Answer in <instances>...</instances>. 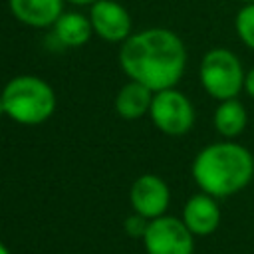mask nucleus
<instances>
[{"instance_id":"1","label":"nucleus","mask_w":254,"mask_h":254,"mask_svg":"<svg viewBox=\"0 0 254 254\" xmlns=\"http://www.w3.org/2000/svg\"><path fill=\"white\" fill-rule=\"evenodd\" d=\"M121 69L151 91L175 87L187 67L183 40L167 28H149L131 34L119 50Z\"/></svg>"},{"instance_id":"2","label":"nucleus","mask_w":254,"mask_h":254,"mask_svg":"<svg viewBox=\"0 0 254 254\" xmlns=\"http://www.w3.org/2000/svg\"><path fill=\"white\" fill-rule=\"evenodd\" d=\"M190 173L202 192L224 198L250 185L254 177V157L240 143L220 141L198 151Z\"/></svg>"},{"instance_id":"3","label":"nucleus","mask_w":254,"mask_h":254,"mask_svg":"<svg viewBox=\"0 0 254 254\" xmlns=\"http://www.w3.org/2000/svg\"><path fill=\"white\" fill-rule=\"evenodd\" d=\"M6 115L20 125H40L56 111V93L38 75H16L2 89Z\"/></svg>"},{"instance_id":"4","label":"nucleus","mask_w":254,"mask_h":254,"mask_svg":"<svg viewBox=\"0 0 254 254\" xmlns=\"http://www.w3.org/2000/svg\"><path fill=\"white\" fill-rule=\"evenodd\" d=\"M200 83L204 91L218 99H234L244 87V69L240 60L226 48H212L200 62Z\"/></svg>"},{"instance_id":"5","label":"nucleus","mask_w":254,"mask_h":254,"mask_svg":"<svg viewBox=\"0 0 254 254\" xmlns=\"http://www.w3.org/2000/svg\"><path fill=\"white\" fill-rule=\"evenodd\" d=\"M149 115L159 131L173 137L189 133L194 125V107L190 99L175 87L157 91L153 95Z\"/></svg>"},{"instance_id":"6","label":"nucleus","mask_w":254,"mask_h":254,"mask_svg":"<svg viewBox=\"0 0 254 254\" xmlns=\"http://www.w3.org/2000/svg\"><path fill=\"white\" fill-rule=\"evenodd\" d=\"M143 244L147 254H192L194 234L187 228L183 218L163 214L149 220Z\"/></svg>"},{"instance_id":"7","label":"nucleus","mask_w":254,"mask_h":254,"mask_svg":"<svg viewBox=\"0 0 254 254\" xmlns=\"http://www.w3.org/2000/svg\"><path fill=\"white\" fill-rule=\"evenodd\" d=\"M129 200L137 214L153 220V218H159L165 214V210L171 202V190L161 177L141 175L131 185Z\"/></svg>"},{"instance_id":"8","label":"nucleus","mask_w":254,"mask_h":254,"mask_svg":"<svg viewBox=\"0 0 254 254\" xmlns=\"http://www.w3.org/2000/svg\"><path fill=\"white\" fill-rule=\"evenodd\" d=\"M89 20L93 32L107 42H125L131 36V16L115 0H97L91 4Z\"/></svg>"},{"instance_id":"9","label":"nucleus","mask_w":254,"mask_h":254,"mask_svg":"<svg viewBox=\"0 0 254 254\" xmlns=\"http://www.w3.org/2000/svg\"><path fill=\"white\" fill-rule=\"evenodd\" d=\"M183 222L194 236H208L220 224V206L206 192L192 194L183 206Z\"/></svg>"},{"instance_id":"10","label":"nucleus","mask_w":254,"mask_h":254,"mask_svg":"<svg viewBox=\"0 0 254 254\" xmlns=\"http://www.w3.org/2000/svg\"><path fill=\"white\" fill-rule=\"evenodd\" d=\"M16 20L32 28H48L64 14V0H8Z\"/></svg>"},{"instance_id":"11","label":"nucleus","mask_w":254,"mask_h":254,"mask_svg":"<svg viewBox=\"0 0 254 254\" xmlns=\"http://www.w3.org/2000/svg\"><path fill=\"white\" fill-rule=\"evenodd\" d=\"M153 95L155 91H151L149 87H145L139 81H129L125 83L117 97H115V111L119 113V117L123 119H139L145 113H149L151 103H153Z\"/></svg>"},{"instance_id":"12","label":"nucleus","mask_w":254,"mask_h":254,"mask_svg":"<svg viewBox=\"0 0 254 254\" xmlns=\"http://www.w3.org/2000/svg\"><path fill=\"white\" fill-rule=\"evenodd\" d=\"M91 34L93 26L89 16H83L79 12H64L54 24V36L65 48H79L87 44Z\"/></svg>"},{"instance_id":"13","label":"nucleus","mask_w":254,"mask_h":254,"mask_svg":"<svg viewBox=\"0 0 254 254\" xmlns=\"http://www.w3.org/2000/svg\"><path fill=\"white\" fill-rule=\"evenodd\" d=\"M246 123H248L246 107L236 97L224 99L218 103V107L214 111V127L222 137H226V139L238 137L246 129Z\"/></svg>"},{"instance_id":"14","label":"nucleus","mask_w":254,"mask_h":254,"mask_svg":"<svg viewBox=\"0 0 254 254\" xmlns=\"http://www.w3.org/2000/svg\"><path fill=\"white\" fill-rule=\"evenodd\" d=\"M234 26H236L238 38H240L250 50H254V4L242 6V10L236 14Z\"/></svg>"},{"instance_id":"15","label":"nucleus","mask_w":254,"mask_h":254,"mask_svg":"<svg viewBox=\"0 0 254 254\" xmlns=\"http://www.w3.org/2000/svg\"><path fill=\"white\" fill-rule=\"evenodd\" d=\"M147 226H149V218H145V216H141L137 212L131 214V216H127L125 222H123L125 232L129 236H133V238H143L145 232H147Z\"/></svg>"},{"instance_id":"16","label":"nucleus","mask_w":254,"mask_h":254,"mask_svg":"<svg viewBox=\"0 0 254 254\" xmlns=\"http://www.w3.org/2000/svg\"><path fill=\"white\" fill-rule=\"evenodd\" d=\"M244 89H246V93L254 99V67L246 73V77H244Z\"/></svg>"},{"instance_id":"17","label":"nucleus","mask_w":254,"mask_h":254,"mask_svg":"<svg viewBox=\"0 0 254 254\" xmlns=\"http://www.w3.org/2000/svg\"><path fill=\"white\" fill-rule=\"evenodd\" d=\"M67 2H71V4H93L97 0H67Z\"/></svg>"},{"instance_id":"18","label":"nucleus","mask_w":254,"mask_h":254,"mask_svg":"<svg viewBox=\"0 0 254 254\" xmlns=\"http://www.w3.org/2000/svg\"><path fill=\"white\" fill-rule=\"evenodd\" d=\"M6 115V109H4V101H2V95H0V117Z\"/></svg>"},{"instance_id":"19","label":"nucleus","mask_w":254,"mask_h":254,"mask_svg":"<svg viewBox=\"0 0 254 254\" xmlns=\"http://www.w3.org/2000/svg\"><path fill=\"white\" fill-rule=\"evenodd\" d=\"M0 254H10V250H8V248H6L2 242H0Z\"/></svg>"},{"instance_id":"20","label":"nucleus","mask_w":254,"mask_h":254,"mask_svg":"<svg viewBox=\"0 0 254 254\" xmlns=\"http://www.w3.org/2000/svg\"><path fill=\"white\" fill-rule=\"evenodd\" d=\"M238 2H242L244 6H246V4H254V0H238Z\"/></svg>"}]
</instances>
